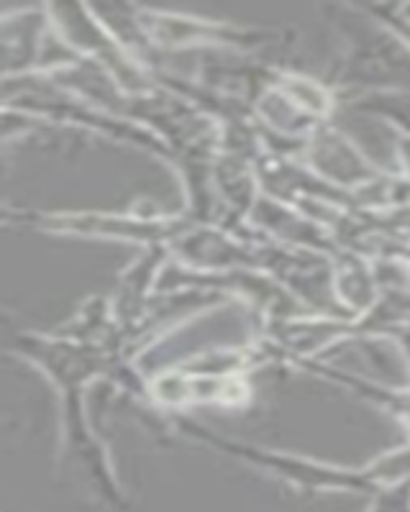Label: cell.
<instances>
[{
    "label": "cell",
    "mask_w": 410,
    "mask_h": 512,
    "mask_svg": "<svg viewBox=\"0 0 410 512\" xmlns=\"http://www.w3.org/2000/svg\"><path fill=\"white\" fill-rule=\"evenodd\" d=\"M395 159H398L400 177L410 185V136L395 134Z\"/></svg>",
    "instance_id": "cell-9"
},
{
    "label": "cell",
    "mask_w": 410,
    "mask_h": 512,
    "mask_svg": "<svg viewBox=\"0 0 410 512\" xmlns=\"http://www.w3.org/2000/svg\"><path fill=\"white\" fill-rule=\"evenodd\" d=\"M354 113L375 116L395 128V134L410 136V93L403 90H369L349 100Z\"/></svg>",
    "instance_id": "cell-5"
},
{
    "label": "cell",
    "mask_w": 410,
    "mask_h": 512,
    "mask_svg": "<svg viewBox=\"0 0 410 512\" xmlns=\"http://www.w3.org/2000/svg\"><path fill=\"white\" fill-rule=\"evenodd\" d=\"M390 341H395V344L400 346V351H403L405 364H408V384H410V313L400 320L398 326H395V331L390 333Z\"/></svg>",
    "instance_id": "cell-8"
},
{
    "label": "cell",
    "mask_w": 410,
    "mask_h": 512,
    "mask_svg": "<svg viewBox=\"0 0 410 512\" xmlns=\"http://www.w3.org/2000/svg\"><path fill=\"white\" fill-rule=\"evenodd\" d=\"M11 351L39 364L41 372L59 387V395H62V451L59 454L88 472L93 489L108 505L123 507V489L116 469L108 459L106 446L98 441L88 425V415L82 408V387L98 377H111L113 372L123 369V361L90 341L36 336V333H16L11 338Z\"/></svg>",
    "instance_id": "cell-1"
},
{
    "label": "cell",
    "mask_w": 410,
    "mask_h": 512,
    "mask_svg": "<svg viewBox=\"0 0 410 512\" xmlns=\"http://www.w3.org/2000/svg\"><path fill=\"white\" fill-rule=\"evenodd\" d=\"M6 218L59 236H85V239H118L129 244L172 246L182 233L198 223L182 216H136V213H100V210H6Z\"/></svg>",
    "instance_id": "cell-3"
},
{
    "label": "cell",
    "mask_w": 410,
    "mask_h": 512,
    "mask_svg": "<svg viewBox=\"0 0 410 512\" xmlns=\"http://www.w3.org/2000/svg\"><path fill=\"white\" fill-rule=\"evenodd\" d=\"M131 24L139 34L159 49H190V47H231L249 49L282 39L280 31L241 29L226 21L185 16V13L157 11V8H131Z\"/></svg>",
    "instance_id": "cell-4"
},
{
    "label": "cell",
    "mask_w": 410,
    "mask_h": 512,
    "mask_svg": "<svg viewBox=\"0 0 410 512\" xmlns=\"http://www.w3.org/2000/svg\"><path fill=\"white\" fill-rule=\"evenodd\" d=\"M175 428L182 436L193 438L195 443L213 448L218 454L252 466L264 477H272L277 482L287 484L295 492H311V495H380L382 489L393 484L408 482L410 479V441L408 446L395 448L380 454L375 461L364 466H344L328 464V461L311 459V456L293 454V451H277V448H264L257 443L236 441V438L218 436L216 431L175 415Z\"/></svg>",
    "instance_id": "cell-2"
},
{
    "label": "cell",
    "mask_w": 410,
    "mask_h": 512,
    "mask_svg": "<svg viewBox=\"0 0 410 512\" xmlns=\"http://www.w3.org/2000/svg\"><path fill=\"white\" fill-rule=\"evenodd\" d=\"M372 18H377L385 29L393 31L405 47L410 49V16L405 6H362Z\"/></svg>",
    "instance_id": "cell-6"
},
{
    "label": "cell",
    "mask_w": 410,
    "mask_h": 512,
    "mask_svg": "<svg viewBox=\"0 0 410 512\" xmlns=\"http://www.w3.org/2000/svg\"><path fill=\"white\" fill-rule=\"evenodd\" d=\"M367 512H410V479L382 489L369 500Z\"/></svg>",
    "instance_id": "cell-7"
}]
</instances>
